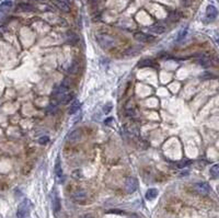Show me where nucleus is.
<instances>
[{
	"label": "nucleus",
	"instance_id": "1",
	"mask_svg": "<svg viewBox=\"0 0 219 218\" xmlns=\"http://www.w3.org/2000/svg\"><path fill=\"white\" fill-rule=\"evenodd\" d=\"M96 42L104 50H110L115 45V38L107 35V34H98L96 35Z\"/></svg>",
	"mask_w": 219,
	"mask_h": 218
},
{
	"label": "nucleus",
	"instance_id": "2",
	"mask_svg": "<svg viewBox=\"0 0 219 218\" xmlns=\"http://www.w3.org/2000/svg\"><path fill=\"white\" fill-rule=\"evenodd\" d=\"M137 189H138V181L136 177H128L125 181V191L127 192L128 194L136 192Z\"/></svg>",
	"mask_w": 219,
	"mask_h": 218
},
{
	"label": "nucleus",
	"instance_id": "3",
	"mask_svg": "<svg viewBox=\"0 0 219 218\" xmlns=\"http://www.w3.org/2000/svg\"><path fill=\"white\" fill-rule=\"evenodd\" d=\"M194 190L198 193V194H201V195H208L210 192V187L209 185L207 184V183H205V182H199V183H196V184H194Z\"/></svg>",
	"mask_w": 219,
	"mask_h": 218
},
{
	"label": "nucleus",
	"instance_id": "4",
	"mask_svg": "<svg viewBox=\"0 0 219 218\" xmlns=\"http://www.w3.org/2000/svg\"><path fill=\"white\" fill-rule=\"evenodd\" d=\"M54 171H55V177H56V179H57V182H58V183H60V184H61V183H64V182H65V177H64V173H63L61 166H60L59 158H57V161H56V164H55Z\"/></svg>",
	"mask_w": 219,
	"mask_h": 218
},
{
	"label": "nucleus",
	"instance_id": "5",
	"mask_svg": "<svg viewBox=\"0 0 219 218\" xmlns=\"http://www.w3.org/2000/svg\"><path fill=\"white\" fill-rule=\"evenodd\" d=\"M29 214V202L27 200L23 201L22 203L20 204L17 212V217L18 218H25Z\"/></svg>",
	"mask_w": 219,
	"mask_h": 218
},
{
	"label": "nucleus",
	"instance_id": "6",
	"mask_svg": "<svg viewBox=\"0 0 219 218\" xmlns=\"http://www.w3.org/2000/svg\"><path fill=\"white\" fill-rule=\"evenodd\" d=\"M217 15H218V10H217L216 7L209 5L206 8V20H207L208 22L215 20V19L217 18Z\"/></svg>",
	"mask_w": 219,
	"mask_h": 218
},
{
	"label": "nucleus",
	"instance_id": "7",
	"mask_svg": "<svg viewBox=\"0 0 219 218\" xmlns=\"http://www.w3.org/2000/svg\"><path fill=\"white\" fill-rule=\"evenodd\" d=\"M52 3H53L57 9H59L60 11H63V12H66V13L70 12V7H69V5L65 0H53Z\"/></svg>",
	"mask_w": 219,
	"mask_h": 218
},
{
	"label": "nucleus",
	"instance_id": "8",
	"mask_svg": "<svg viewBox=\"0 0 219 218\" xmlns=\"http://www.w3.org/2000/svg\"><path fill=\"white\" fill-rule=\"evenodd\" d=\"M134 38L138 42H151L152 40H155V36L152 35H149V34H146V33H142V32H137L134 34Z\"/></svg>",
	"mask_w": 219,
	"mask_h": 218
},
{
	"label": "nucleus",
	"instance_id": "9",
	"mask_svg": "<svg viewBox=\"0 0 219 218\" xmlns=\"http://www.w3.org/2000/svg\"><path fill=\"white\" fill-rule=\"evenodd\" d=\"M73 198L75 201H77V202L84 201L87 198V193H86V191H83V190H78V191L73 192Z\"/></svg>",
	"mask_w": 219,
	"mask_h": 218
},
{
	"label": "nucleus",
	"instance_id": "10",
	"mask_svg": "<svg viewBox=\"0 0 219 218\" xmlns=\"http://www.w3.org/2000/svg\"><path fill=\"white\" fill-rule=\"evenodd\" d=\"M153 65H155V61L151 58H142L138 61L137 66H138L139 68H145V67H151V66H153Z\"/></svg>",
	"mask_w": 219,
	"mask_h": 218
},
{
	"label": "nucleus",
	"instance_id": "11",
	"mask_svg": "<svg viewBox=\"0 0 219 218\" xmlns=\"http://www.w3.org/2000/svg\"><path fill=\"white\" fill-rule=\"evenodd\" d=\"M198 64L201 65V66H203L204 68H208V67H210L211 65H213V61H211V59L209 58V57H207V56H202L201 58H198Z\"/></svg>",
	"mask_w": 219,
	"mask_h": 218
},
{
	"label": "nucleus",
	"instance_id": "12",
	"mask_svg": "<svg viewBox=\"0 0 219 218\" xmlns=\"http://www.w3.org/2000/svg\"><path fill=\"white\" fill-rule=\"evenodd\" d=\"M140 50H142V46H134V47H130V48H128L124 54L126 55V56H129V57H133V56H136V55H138L139 53H140Z\"/></svg>",
	"mask_w": 219,
	"mask_h": 218
},
{
	"label": "nucleus",
	"instance_id": "13",
	"mask_svg": "<svg viewBox=\"0 0 219 218\" xmlns=\"http://www.w3.org/2000/svg\"><path fill=\"white\" fill-rule=\"evenodd\" d=\"M66 37H67V41H68V43H70V44H76V43L79 41V36H78L76 33L71 32V31L67 32Z\"/></svg>",
	"mask_w": 219,
	"mask_h": 218
},
{
	"label": "nucleus",
	"instance_id": "14",
	"mask_svg": "<svg viewBox=\"0 0 219 218\" xmlns=\"http://www.w3.org/2000/svg\"><path fill=\"white\" fill-rule=\"evenodd\" d=\"M149 31L156 33V34H163L165 32V27L163 25H160V24H155V25L149 27Z\"/></svg>",
	"mask_w": 219,
	"mask_h": 218
},
{
	"label": "nucleus",
	"instance_id": "15",
	"mask_svg": "<svg viewBox=\"0 0 219 218\" xmlns=\"http://www.w3.org/2000/svg\"><path fill=\"white\" fill-rule=\"evenodd\" d=\"M79 69H80V65H79V63H78L77 60H73V63H71V65L69 66L68 73H70V75H76V73L79 71Z\"/></svg>",
	"mask_w": 219,
	"mask_h": 218
},
{
	"label": "nucleus",
	"instance_id": "16",
	"mask_svg": "<svg viewBox=\"0 0 219 218\" xmlns=\"http://www.w3.org/2000/svg\"><path fill=\"white\" fill-rule=\"evenodd\" d=\"M12 8V1H10V0H6V1H3V2H1V5H0V12H7V11H9L10 9Z\"/></svg>",
	"mask_w": 219,
	"mask_h": 218
},
{
	"label": "nucleus",
	"instance_id": "17",
	"mask_svg": "<svg viewBox=\"0 0 219 218\" xmlns=\"http://www.w3.org/2000/svg\"><path fill=\"white\" fill-rule=\"evenodd\" d=\"M80 106H81V104H80V102L78 100H75L71 103V105H70V108H69V114H75L77 113L78 111L80 110Z\"/></svg>",
	"mask_w": 219,
	"mask_h": 218
},
{
	"label": "nucleus",
	"instance_id": "18",
	"mask_svg": "<svg viewBox=\"0 0 219 218\" xmlns=\"http://www.w3.org/2000/svg\"><path fill=\"white\" fill-rule=\"evenodd\" d=\"M157 196H158V190H157V189H149V190L146 192V198L148 201L155 200Z\"/></svg>",
	"mask_w": 219,
	"mask_h": 218
},
{
	"label": "nucleus",
	"instance_id": "19",
	"mask_svg": "<svg viewBox=\"0 0 219 218\" xmlns=\"http://www.w3.org/2000/svg\"><path fill=\"white\" fill-rule=\"evenodd\" d=\"M209 172H210V175H211L213 179H217V177H219V164H214V166L210 168Z\"/></svg>",
	"mask_w": 219,
	"mask_h": 218
},
{
	"label": "nucleus",
	"instance_id": "20",
	"mask_svg": "<svg viewBox=\"0 0 219 218\" xmlns=\"http://www.w3.org/2000/svg\"><path fill=\"white\" fill-rule=\"evenodd\" d=\"M80 137H81V132L80 131H73L70 135L68 136V140L69 141H77L80 139Z\"/></svg>",
	"mask_w": 219,
	"mask_h": 218
},
{
	"label": "nucleus",
	"instance_id": "21",
	"mask_svg": "<svg viewBox=\"0 0 219 218\" xmlns=\"http://www.w3.org/2000/svg\"><path fill=\"white\" fill-rule=\"evenodd\" d=\"M18 8H19V10L24 11V12H30V11H33V10H34V8H33L32 5H30V3H25V2L20 3Z\"/></svg>",
	"mask_w": 219,
	"mask_h": 218
},
{
	"label": "nucleus",
	"instance_id": "22",
	"mask_svg": "<svg viewBox=\"0 0 219 218\" xmlns=\"http://www.w3.org/2000/svg\"><path fill=\"white\" fill-rule=\"evenodd\" d=\"M60 207H61V205H60V200L58 196H55L54 198H53V209H54L55 213H57V212H59L60 210Z\"/></svg>",
	"mask_w": 219,
	"mask_h": 218
},
{
	"label": "nucleus",
	"instance_id": "23",
	"mask_svg": "<svg viewBox=\"0 0 219 218\" xmlns=\"http://www.w3.org/2000/svg\"><path fill=\"white\" fill-rule=\"evenodd\" d=\"M112 109H113V104H112L111 102H109V103H106V104L103 106V112H104V113H110V112L112 111Z\"/></svg>",
	"mask_w": 219,
	"mask_h": 218
},
{
	"label": "nucleus",
	"instance_id": "24",
	"mask_svg": "<svg viewBox=\"0 0 219 218\" xmlns=\"http://www.w3.org/2000/svg\"><path fill=\"white\" fill-rule=\"evenodd\" d=\"M191 160H188V159H186V160H182L180 164H178V168H185L186 166H190L191 164Z\"/></svg>",
	"mask_w": 219,
	"mask_h": 218
},
{
	"label": "nucleus",
	"instance_id": "25",
	"mask_svg": "<svg viewBox=\"0 0 219 218\" xmlns=\"http://www.w3.org/2000/svg\"><path fill=\"white\" fill-rule=\"evenodd\" d=\"M48 141H50V137L48 136H42L38 138V144H41V145H46Z\"/></svg>",
	"mask_w": 219,
	"mask_h": 218
},
{
	"label": "nucleus",
	"instance_id": "26",
	"mask_svg": "<svg viewBox=\"0 0 219 218\" xmlns=\"http://www.w3.org/2000/svg\"><path fill=\"white\" fill-rule=\"evenodd\" d=\"M214 78L215 76L210 73H204L201 75V79H204V80H206V79H214Z\"/></svg>",
	"mask_w": 219,
	"mask_h": 218
},
{
	"label": "nucleus",
	"instance_id": "27",
	"mask_svg": "<svg viewBox=\"0 0 219 218\" xmlns=\"http://www.w3.org/2000/svg\"><path fill=\"white\" fill-rule=\"evenodd\" d=\"M187 34V29L185 27V29H183L181 32L179 33V35H178V41H181V40H183L184 38V36Z\"/></svg>",
	"mask_w": 219,
	"mask_h": 218
},
{
	"label": "nucleus",
	"instance_id": "28",
	"mask_svg": "<svg viewBox=\"0 0 219 218\" xmlns=\"http://www.w3.org/2000/svg\"><path fill=\"white\" fill-rule=\"evenodd\" d=\"M110 213H113V214H124V212L123 210H121V209H111L110 210Z\"/></svg>",
	"mask_w": 219,
	"mask_h": 218
},
{
	"label": "nucleus",
	"instance_id": "29",
	"mask_svg": "<svg viewBox=\"0 0 219 218\" xmlns=\"http://www.w3.org/2000/svg\"><path fill=\"white\" fill-rule=\"evenodd\" d=\"M128 218H142L138 214H136V213H133V214H129L128 215Z\"/></svg>",
	"mask_w": 219,
	"mask_h": 218
},
{
	"label": "nucleus",
	"instance_id": "30",
	"mask_svg": "<svg viewBox=\"0 0 219 218\" xmlns=\"http://www.w3.org/2000/svg\"><path fill=\"white\" fill-rule=\"evenodd\" d=\"M113 121V117H109V118H106V121H105V124L107 125V124H110V123Z\"/></svg>",
	"mask_w": 219,
	"mask_h": 218
},
{
	"label": "nucleus",
	"instance_id": "31",
	"mask_svg": "<svg viewBox=\"0 0 219 218\" xmlns=\"http://www.w3.org/2000/svg\"><path fill=\"white\" fill-rule=\"evenodd\" d=\"M90 1H91V2H96L98 0H90Z\"/></svg>",
	"mask_w": 219,
	"mask_h": 218
},
{
	"label": "nucleus",
	"instance_id": "32",
	"mask_svg": "<svg viewBox=\"0 0 219 218\" xmlns=\"http://www.w3.org/2000/svg\"><path fill=\"white\" fill-rule=\"evenodd\" d=\"M37 1H42V0H37Z\"/></svg>",
	"mask_w": 219,
	"mask_h": 218
},
{
	"label": "nucleus",
	"instance_id": "33",
	"mask_svg": "<svg viewBox=\"0 0 219 218\" xmlns=\"http://www.w3.org/2000/svg\"><path fill=\"white\" fill-rule=\"evenodd\" d=\"M218 2H219V0H218Z\"/></svg>",
	"mask_w": 219,
	"mask_h": 218
}]
</instances>
